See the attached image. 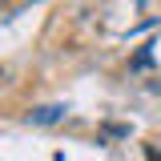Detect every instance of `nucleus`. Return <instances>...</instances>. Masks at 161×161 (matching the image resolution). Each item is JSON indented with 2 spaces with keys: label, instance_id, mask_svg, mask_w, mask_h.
<instances>
[{
  "label": "nucleus",
  "instance_id": "nucleus-1",
  "mask_svg": "<svg viewBox=\"0 0 161 161\" xmlns=\"http://www.w3.org/2000/svg\"><path fill=\"white\" fill-rule=\"evenodd\" d=\"M64 113H69L64 105H40V109H32V113H28V125H57Z\"/></svg>",
  "mask_w": 161,
  "mask_h": 161
}]
</instances>
